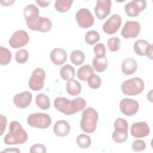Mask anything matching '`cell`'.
Here are the masks:
<instances>
[{
	"mask_svg": "<svg viewBox=\"0 0 153 153\" xmlns=\"http://www.w3.org/2000/svg\"><path fill=\"white\" fill-rule=\"evenodd\" d=\"M85 105V99L81 97H76L71 100L66 97H57L54 100L55 108L67 115H71L82 111Z\"/></svg>",
	"mask_w": 153,
	"mask_h": 153,
	"instance_id": "cell-1",
	"label": "cell"
},
{
	"mask_svg": "<svg viewBox=\"0 0 153 153\" xmlns=\"http://www.w3.org/2000/svg\"><path fill=\"white\" fill-rule=\"evenodd\" d=\"M27 133L22 128L21 124L17 121H13L9 126V133L4 137V142L7 145L22 144L27 140Z\"/></svg>",
	"mask_w": 153,
	"mask_h": 153,
	"instance_id": "cell-2",
	"label": "cell"
},
{
	"mask_svg": "<svg viewBox=\"0 0 153 153\" xmlns=\"http://www.w3.org/2000/svg\"><path fill=\"white\" fill-rule=\"evenodd\" d=\"M97 121L98 114L97 111L93 108H87L82 112L80 127L83 131L91 133L95 131Z\"/></svg>",
	"mask_w": 153,
	"mask_h": 153,
	"instance_id": "cell-3",
	"label": "cell"
},
{
	"mask_svg": "<svg viewBox=\"0 0 153 153\" xmlns=\"http://www.w3.org/2000/svg\"><path fill=\"white\" fill-rule=\"evenodd\" d=\"M145 84L143 80L139 77H134L126 80L121 84L123 93L127 96H136L140 94L144 90Z\"/></svg>",
	"mask_w": 153,
	"mask_h": 153,
	"instance_id": "cell-4",
	"label": "cell"
},
{
	"mask_svg": "<svg viewBox=\"0 0 153 153\" xmlns=\"http://www.w3.org/2000/svg\"><path fill=\"white\" fill-rule=\"evenodd\" d=\"M114 131L112 137L117 143H123L126 141L128 137V125L127 121L121 118H117L114 122Z\"/></svg>",
	"mask_w": 153,
	"mask_h": 153,
	"instance_id": "cell-5",
	"label": "cell"
},
{
	"mask_svg": "<svg viewBox=\"0 0 153 153\" xmlns=\"http://www.w3.org/2000/svg\"><path fill=\"white\" fill-rule=\"evenodd\" d=\"M27 124L33 127L38 128H46L51 124V117L45 113L32 114L27 117Z\"/></svg>",
	"mask_w": 153,
	"mask_h": 153,
	"instance_id": "cell-6",
	"label": "cell"
},
{
	"mask_svg": "<svg viewBox=\"0 0 153 153\" xmlns=\"http://www.w3.org/2000/svg\"><path fill=\"white\" fill-rule=\"evenodd\" d=\"M45 78V71L42 68H36L33 71L29 80L28 85L29 88L35 91L41 90L44 87Z\"/></svg>",
	"mask_w": 153,
	"mask_h": 153,
	"instance_id": "cell-7",
	"label": "cell"
},
{
	"mask_svg": "<svg viewBox=\"0 0 153 153\" xmlns=\"http://www.w3.org/2000/svg\"><path fill=\"white\" fill-rule=\"evenodd\" d=\"M78 25L82 28H88L93 26L94 19L91 13L87 8L79 10L75 15Z\"/></svg>",
	"mask_w": 153,
	"mask_h": 153,
	"instance_id": "cell-8",
	"label": "cell"
},
{
	"mask_svg": "<svg viewBox=\"0 0 153 153\" xmlns=\"http://www.w3.org/2000/svg\"><path fill=\"white\" fill-rule=\"evenodd\" d=\"M29 41L27 33L23 30H19L13 33L9 39V44L13 48H19L26 45Z\"/></svg>",
	"mask_w": 153,
	"mask_h": 153,
	"instance_id": "cell-9",
	"label": "cell"
},
{
	"mask_svg": "<svg viewBox=\"0 0 153 153\" xmlns=\"http://www.w3.org/2000/svg\"><path fill=\"white\" fill-rule=\"evenodd\" d=\"M139 103L134 99L124 98L120 103V109L121 112L126 116H133L135 115L139 110Z\"/></svg>",
	"mask_w": 153,
	"mask_h": 153,
	"instance_id": "cell-10",
	"label": "cell"
},
{
	"mask_svg": "<svg viewBox=\"0 0 153 153\" xmlns=\"http://www.w3.org/2000/svg\"><path fill=\"white\" fill-rule=\"evenodd\" d=\"M122 20L121 17L118 14H112L103 25V32L108 35L116 33L121 25Z\"/></svg>",
	"mask_w": 153,
	"mask_h": 153,
	"instance_id": "cell-11",
	"label": "cell"
},
{
	"mask_svg": "<svg viewBox=\"0 0 153 153\" xmlns=\"http://www.w3.org/2000/svg\"><path fill=\"white\" fill-rule=\"evenodd\" d=\"M146 7V2L145 0H133L127 3L125 6V11L127 16L137 17L140 13Z\"/></svg>",
	"mask_w": 153,
	"mask_h": 153,
	"instance_id": "cell-12",
	"label": "cell"
},
{
	"mask_svg": "<svg viewBox=\"0 0 153 153\" xmlns=\"http://www.w3.org/2000/svg\"><path fill=\"white\" fill-rule=\"evenodd\" d=\"M140 31V25L136 21H127L121 30V35L126 39L136 38Z\"/></svg>",
	"mask_w": 153,
	"mask_h": 153,
	"instance_id": "cell-13",
	"label": "cell"
},
{
	"mask_svg": "<svg viewBox=\"0 0 153 153\" xmlns=\"http://www.w3.org/2000/svg\"><path fill=\"white\" fill-rule=\"evenodd\" d=\"M111 1L109 0H98L94 7V12L96 17L103 20L107 17L111 13Z\"/></svg>",
	"mask_w": 153,
	"mask_h": 153,
	"instance_id": "cell-14",
	"label": "cell"
},
{
	"mask_svg": "<svg viewBox=\"0 0 153 153\" xmlns=\"http://www.w3.org/2000/svg\"><path fill=\"white\" fill-rule=\"evenodd\" d=\"M150 132L148 124L145 121L133 123L130 128L131 134L136 138H142L147 136Z\"/></svg>",
	"mask_w": 153,
	"mask_h": 153,
	"instance_id": "cell-15",
	"label": "cell"
},
{
	"mask_svg": "<svg viewBox=\"0 0 153 153\" xmlns=\"http://www.w3.org/2000/svg\"><path fill=\"white\" fill-rule=\"evenodd\" d=\"M38 8L33 4L26 5L23 10V15L27 27L33 24L40 17Z\"/></svg>",
	"mask_w": 153,
	"mask_h": 153,
	"instance_id": "cell-16",
	"label": "cell"
},
{
	"mask_svg": "<svg viewBox=\"0 0 153 153\" xmlns=\"http://www.w3.org/2000/svg\"><path fill=\"white\" fill-rule=\"evenodd\" d=\"M32 99V94L29 91H23L16 94L13 97V102L14 105L22 109H24L29 106Z\"/></svg>",
	"mask_w": 153,
	"mask_h": 153,
	"instance_id": "cell-17",
	"label": "cell"
},
{
	"mask_svg": "<svg viewBox=\"0 0 153 153\" xmlns=\"http://www.w3.org/2000/svg\"><path fill=\"white\" fill-rule=\"evenodd\" d=\"M51 27L52 23L49 19L39 17L33 24L28 27L32 30H37L41 32H47L50 30Z\"/></svg>",
	"mask_w": 153,
	"mask_h": 153,
	"instance_id": "cell-18",
	"label": "cell"
},
{
	"mask_svg": "<svg viewBox=\"0 0 153 153\" xmlns=\"http://www.w3.org/2000/svg\"><path fill=\"white\" fill-rule=\"evenodd\" d=\"M50 57L54 65H62L67 59V53L62 48H56L51 51Z\"/></svg>",
	"mask_w": 153,
	"mask_h": 153,
	"instance_id": "cell-19",
	"label": "cell"
},
{
	"mask_svg": "<svg viewBox=\"0 0 153 153\" xmlns=\"http://www.w3.org/2000/svg\"><path fill=\"white\" fill-rule=\"evenodd\" d=\"M70 130L71 127L69 123L63 120L56 121L53 127L54 134L59 137H65L67 136Z\"/></svg>",
	"mask_w": 153,
	"mask_h": 153,
	"instance_id": "cell-20",
	"label": "cell"
},
{
	"mask_svg": "<svg viewBox=\"0 0 153 153\" xmlns=\"http://www.w3.org/2000/svg\"><path fill=\"white\" fill-rule=\"evenodd\" d=\"M153 46L149 44L146 41L143 39H139L136 41L134 44V51L139 56H146Z\"/></svg>",
	"mask_w": 153,
	"mask_h": 153,
	"instance_id": "cell-21",
	"label": "cell"
},
{
	"mask_svg": "<svg viewBox=\"0 0 153 153\" xmlns=\"http://www.w3.org/2000/svg\"><path fill=\"white\" fill-rule=\"evenodd\" d=\"M137 68V63L135 59L133 58H127L125 59L121 66V70L124 75H130L133 74Z\"/></svg>",
	"mask_w": 153,
	"mask_h": 153,
	"instance_id": "cell-22",
	"label": "cell"
},
{
	"mask_svg": "<svg viewBox=\"0 0 153 153\" xmlns=\"http://www.w3.org/2000/svg\"><path fill=\"white\" fill-rule=\"evenodd\" d=\"M82 90L81 85L79 82L75 79H71L68 80L66 84L67 93L73 96L78 95Z\"/></svg>",
	"mask_w": 153,
	"mask_h": 153,
	"instance_id": "cell-23",
	"label": "cell"
},
{
	"mask_svg": "<svg viewBox=\"0 0 153 153\" xmlns=\"http://www.w3.org/2000/svg\"><path fill=\"white\" fill-rule=\"evenodd\" d=\"M93 66L97 72H102L108 67V60L105 56H96L92 62Z\"/></svg>",
	"mask_w": 153,
	"mask_h": 153,
	"instance_id": "cell-24",
	"label": "cell"
},
{
	"mask_svg": "<svg viewBox=\"0 0 153 153\" xmlns=\"http://www.w3.org/2000/svg\"><path fill=\"white\" fill-rule=\"evenodd\" d=\"M94 74L93 68L89 65H84L80 67L77 71V77L81 81H87Z\"/></svg>",
	"mask_w": 153,
	"mask_h": 153,
	"instance_id": "cell-25",
	"label": "cell"
},
{
	"mask_svg": "<svg viewBox=\"0 0 153 153\" xmlns=\"http://www.w3.org/2000/svg\"><path fill=\"white\" fill-rule=\"evenodd\" d=\"M60 74L62 78H63L64 80L68 81L71 79H73L75 77V69L71 65H65L61 68Z\"/></svg>",
	"mask_w": 153,
	"mask_h": 153,
	"instance_id": "cell-26",
	"label": "cell"
},
{
	"mask_svg": "<svg viewBox=\"0 0 153 153\" xmlns=\"http://www.w3.org/2000/svg\"><path fill=\"white\" fill-rule=\"evenodd\" d=\"M35 103L38 107L43 110H46L50 107V99L47 95L40 93L35 98Z\"/></svg>",
	"mask_w": 153,
	"mask_h": 153,
	"instance_id": "cell-27",
	"label": "cell"
},
{
	"mask_svg": "<svg viewBox=\"0 0 153 153\" xmlns=\"http://www.w3.org/2000/svg\"><path fill=\"white\" fill-rule=\"evenodd\" d=\"M72 3V0H56L54 2V7L59 12L65 13L71 8Z\"/></svg>",
	"mask_w": 153,
	"mask_h": 153,
	"instance_id": "cell-28",
	"label": "cell"
},
{
	"mask_svg": "<svg viewBox=\"0 0 153 153\" xmlns=\"http://www.w3.org/2000/svg\"><path fill=\"white\" fill-rule=\"evenodd\" d=\"M11 60V53L10 51L5 47H0V64L5 66L8 65Z\"/></svg>",
	"mask_w": 153,
	"mask_h": 153,
	"instance_id": "cell-29",
	"label": "cell"
},
{
	"mask_svg": "<svg viewBox=\"0 0 153 153\" xmlns=\"http://www.w3.org/2000/svg\"><path fill=\"white\" fill-rule=\"evenodd\" d=\"M70 57L71 62L76 66L81 65L85 60V55L84 53L78 50L73 51L71 54Z\"/></svg>",
	"mask_w": 153,
	"mask_h": 153,
	"instance_id": "cell-30",
	"label": "cell"
},
{
	"mask_svg": "<svg viewBox=\"0 0 153 153\" xmlns=\"http://www.w3.org/2000/svg\"><path fill=\"white\" fill-rule=\"evenodd\" d=\"M76 143L80 148L85 149L90 146L91 140L89 136L85 134H81L76 138Z\"/></svg>",
	"mask_w": 153,
	"mask_h": 153,
	"instance_id": "cell-31",
	"label": "cell"
},
{
	"mask_svg": "<svg viewBox=\"0 0 153 153\" xmlns=\"http://www.w3.org/2000/svg\"><path fill=\"white\" fill-rule=\"evenodd\" d=\"M100 39L99 33L96 30H90L85 35V41L89 45H94Z\"/></svg>",
	"mask_w": 153,
	"mask_h": 153,
	"instance_id": "cell-32",
	"label": "cell"
},
{
	"mask_svg": "<svg viewBox=\"0 0 153 153\" xmlns=\"http://www.w3.org/2000/svg\"><path fill=\"white\" fill-rule=\"evenodd\" d=\"M29 57V53L27 50L25 49H20L15 54V59L16 62L19 64H23L27 62Z\"/></svg>",
	"mask_w": 153,
	"mask_h": 153,
	"instance_id": "cell-33",
	"label": "cell"
},
{
	"mask_svg": "<svg viewBox=\"0 0 153 153\" xmlns=\"http://www.w3.org/2000/svg\"><path fill=\"white\" fill-rule=\"evenodd\" d=\"M121 41L118 37H112L108 39L107 45L108 49L111 51H117L120 48Z\"/></svg>",
	"mask_w": 153,
	"mask_h": 153,
	"instance_id": "cell-34",
	"label": "cell"
},
{
	"mask_svg": "<svg viewBox=\"0 0 153 153\" xmlns=\"http://www.w3.org/2000/svg\"><path fill=\"white\" fill-rule=\"evenodd\" d=\"M89 87L92 89H97L101 85V79L99 75L93 74L87 80Z\"/></svg>",
	"mask_w": 153,
	"mask_h": 153,
	"instance_id": "cell-35",
	"label": "cell"
},
{
	"mask_svg": "<svg viewBox=\"0 0 153 153\" xmlns=\"http://www.w3.org/2000/svg\"><path fill=\"white\" fill-rule=\"evenodd\" d=\"M131 147L134 152H140L146 149V143L142 140L137 139L133 142Z\"/></svg>",
	"mask_w": 153,
	"mask_h": 153,
	"instance_id": "cell-36",
	"label": "cell"
},
{
	"mask_svg": "<svg viewBox=\"0 0 153 153\" xmlns=\"http://www.w3.org/2000/svg\"><path fill=\"white\" fill-rule=\"evenodd\" d=\"M96 56H105L106 47L104 44L99 43L96 44L93 48Z\"/></svg>",
	"mask_w": 153,
	"mask_h": 153,
	"instance_id": "cell-37",
	"label": "cell"
},
{
	"mask_svg": "<svg viewBox=\"0 0 153 153\" xmlns=\"http://www.w3.org/2000/svg\"><path fill=\"white\" fill-rule=\"evenodd\" d=\"M47 152L46 147L40 143H36L32 145L30 149V153H35V152H41V153H45Z\"/></svg>",
	"mask_w": 153,
	"mask_h": 153,
	"instance_id": "cell-38",
	"label": "cell"
},
{
	"mask_svg": "<svg viewBox=\"0 0 153 153\" xmlns=\"http://www.w3.org/2000/svg\"><path fill=\"white\" fill-rule=\"evenodd\" d=\"M0 127H1V136L3 134L4 130L7 124V118L3 115H0Z\"/></svg>",
	"mask_w": 153,
	"mask_h": 153,
	"instance_id": "cell-39",
	"label": "cell"
},
{
	"mask_svg": "<svg viewBox=\"0 0 153 153\" xmlns=\"http://www.w3.org/2000/svg\"><path fill=\"white\" fill-rule=\"evenodd\" d=\"M36 3L38 4L41 7H46L51 3V1H39L36 0Z\"/></svg>",
	"mask_w": 153,
	"mask_h": 153,
	"instance_id": "cell-40",
	"label": "cell"
},
{
	"mask_svg": "<svg viewBox=\"0 0 153 153\" xmlns=\"http://www.w3.org/2000/svg\"><path fill=\"white\" fill-rule=\"evenodd\" d=\"M14 2V1H1V4L2 6H9Z\"/></svg>",
	"mask_w": 153,
	"mask_h": 153,
	"instance_id": "cell-41",
	"label": "cell"
},
{
	"mask_svg": "<svg viewBox=\"0 0 153 153\" xmlns=\"http://www.w3.org/2000/svg\"><path fill=\"white\" fill-rule=\"evenodd\" d=\"M3 152H20V150L19 149H18L17 148H8V149H5V150H4L3 151H2Z\"/></svg>",
	"mask_w": 153,
	"mask_h": 153,
	"instance_id": "cell-42",
	"label": "cell"
}]
</instances>
